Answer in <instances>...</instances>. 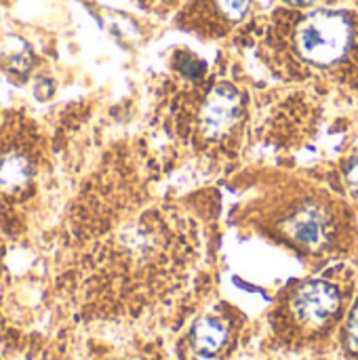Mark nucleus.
I'll return each mask as SVG.
<instances>
[{"label": "nucleus", "instance_id": "1", "mask_svg": "<svg viewBox=\"0 0 358 360\" xmlns=\"http://www.w3.org/2000/svg\"><path fill=\"white\" fill-rule=\"evenodd\" d=\"M350 44V25L340 13L319 11L308 15L298 27V49L312 63L329 65L338 61Z\"/></svg>", "mask_w": 358, "mask_h": 360}, {"label": "nucleus", "instance_id": "2", "mask_svg": "<svg viewBox=\"0 0 358 360\" xmlns=\"http://www.w3.org/2000/svg\"><path fill=\"white\" fill-rule=\"evenodd\" d=\"M340 308V293L333 285L323 281L306 283L291 300V312L304 327L327 325Z\"/></svg>", "mask_w": 358, "mask_h": 360}, {"label": "nucleus", "instance_id": "3", "mask_svg": "<svg viewBox=\"0 0 358 360\" xmlns=\"http://www.w3.org/2000/svg\"><path fill=\"white\" fill-rule=\"evenodd\" d=\"M241 114V95L232 84H217L200 112L203 131L207 135H219L228 131Z\"/></svg>", "mask_w": 358, "mask_h": 360}, {"label": "nucleus", "instance_id": "4", "mask_svg": "<svg viewBox=\"0 0 358 360\" xmlns=\"http://www.w3.org/2000/svg\"><path fill=\"white\" fill-rule=\"evenodd\" d=\"M289 234L306 245V247H321L327 238V221H325V215L310 207V209H302L298 211L291 219H289V226H287Z\"/></svg>", "mask_w": 358, "mask_h": 360}, {"label": "nucleus", "instance_id": "5", "mask_svg": "<svg viewBox=\"0 0 358 360\" xmlns=\"http://www.w3.org/2000/svg\"><path fill=\"white\" fill-rule=\"evenodd\" d=\"M32 179V165L23 154L6 152L0 154V190L19 192Z\"/></svg>", "mask_w": 358, "mask_h": 360}, {"label": "nucleus", "instance_id": "6", "mask_svg": "<svg viewBox=\"0 0 358 360\" xmlns=\"http://www.w3.org/2000/svg\"><path fill=\"white\" fill-rule=\"evenodd\" d=\"M226 327L215 321V319H205L200 321L194 331H192V342H194V348L200 352V354H215L222 350V346L226 344Z\"/></svg>", "mask_w": 358, "mask_h": 360}, {"label": "nucleus", "instance_id": "7", "mask_svg": "<svg viewBox=\"0 0 358 360\" xmlns=\"http://www.w3.org/2000/svg\"><path fill=\"white\" fill-rule=\"evenodd\" d=\"M217 4H219V8L224 11L226 17H230V19H241V17L247 13L251 0H217Z\"/></svg>", "mask_w": 358, "mask_h": 360}, {"label": "nucleus", "instance_id": "8", "mask_svg": "<svg viewBox=\"0 0 358 360\" xmlns=\"http://www.w3.org/2000/svg\"><path fill=\"white\" fill-rule=\"evenodd\" d=\"M346 342H348L350 350L358 352V304L354 306L350 321H348V327H346Z\"/></svg>", "mask_w": 358, "mask_h": 360}, {"label": "nucleus", "instance_id": "9", "mask_svg": "<svg viewBox=\"0 0 358 360\" xmlns=\"http://www.w3.org/2000/svg\"><path fill=\"white\" fill-rule=\"evenodd\" d=\"M348 179H350V186L354 188L358 192V162L350 169V173H348Z\"/></svg>", "mask_w": 358, "mask_h": 360}, {"label": "nucleus", "instance_id": "10", "mask_svg": "<svg viewBox=\"0 0 358 360\" xmlns=\"http://www.w3.org/2000/svg\"><path fill=\"white\" fill-rule=\"evenodd\" d=\"M287 2L298 4V6H306V4H312V2H317V0H287Z\"/></svg>", "mask_w": 358, "mask_h": 360}]
</instances>
